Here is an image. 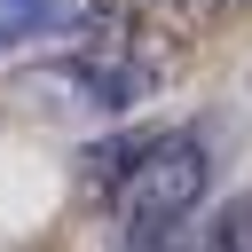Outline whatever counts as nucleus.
Segmentation results:
<instances>
[{
  "mask_svg": "<svg viewBox=\"0 0 252 252\" xmlns=\"http://www.w3.org/2000/svg\"><path fill=\"white\" fill-rule=\"evenodd\" d=\"M173 8H189V0H173Z\"/></svg>",
  "mask_w": 252,
  "mask_h": 252,
  "instance_id": "nucleus-4",
  "label": "nucleus"
},
{
  "mask_svg": "<svg viewBox=\"0 0 252 252\" xmlns=\"http://www.w3.org/2000/svg\"><path fill=\"white\" fill-rule=\"evenodd\" d=\"M71 79H79L102 110H126V102H142V94H150V79H158V71H126V55H79V63H71Z\"/></svg>",
  "mask_w": 252,
  "mask_h": 252,
  "instance_id": "nucleus-2",
  "label": "nucleus"
},
{
  "mask_svg": "<svg viewBox=\"0 0 252 252\" xmlns=\"http://www.w3.org/2000/svg\"><path fill=\"white\" fill-rule=\"evenodd\" d=\"M71 16H79V0H0V47L39 39V32H63Z\"/></svg>",
  "mask_w": 252,
  "mask_h": 252,
  "instance_id": "nucleus-3",
  "label": "nucleus"
},
{
  "mask_svg": "<svg viewBox=\"0 0 252 252\" xmlns=\"http://www.w3.org/2000/svg\"><path fill=\"white\" fill-rule=\"evenodd\" d=\"M205 189H213V158L197 134H142L102 181L118 252H173L205 213Z\"/></svg>",
  "mask_w": 252,
  "mask_h": 252,
  "instance_id": "nucleus-1",
  "label": "nucleus"
}]
</instances>
